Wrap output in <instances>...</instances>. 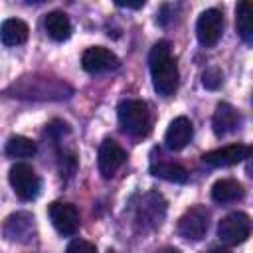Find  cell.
I'll return each instance as SVG.
<instances>
[{"label": "cell", "mask_w": 253, "mask_h": 253, "mask_svg": "<svg viewBox=\"0 0 253 253\" xmlns=\"http://www.w3.org/2000/svg\"><path fill=\"white\" fill-rule=\"evenodd\" d=\"M235 26H237L239 36L247 43H251V40H253V6H251V2H239L237 4Z\"/></svg>", "instance_id": "ac0fdd59"}, {"label": "cell", "mask_w": 253, "mask_h": 253, "mask_svg": "<svg viewBox=\"0 0 253 253\" xmlns=\"http://www.w3.org/2000/svg\"><path fill=\"white\" fill-rule=\"evenodd\" d=\"M4 150L12 158H28L36 154V142L26 136H10Z\"/></svg>", "instance_id": "ffe728a7"}, {"label": "cell", "mask_w": 253, "mask_h": 253, "mask_svg": "<svg viewBox=\"0 0 253 253\" xmlns=\"http://www.w3.org/2000/svg\"><path fill=\"white\" fill-rule=\"evenodd\" d=\"M148 65H150L152 85H154L156 93L162 97L174 95V91L178 87V65H176V59L172 57V49L166 40L158 42L150 49Z\"/></svg>", "instance_id": "6da1fadb"}, {"label": "cell", "mask_w": 253, "mask_h": 253, "mask_svg": "<svg viewBox=\"0 0 253 253\" xmlns=\"http://www.w3.org/2000/svg\"><path fill=\"white\" fill-rule=\"evenodd\" d=\"M8 180H10V186L14 188L16 196L24 202H30L34 198H38L40 194V178L38 174L34 172V168L30 164H24V162H18L10 168V174H8Z\"/></svg>", "instance_id": "277c9868"}, {"label": "cell", "mask_w": 253, "mask_h": 253, "mask_svg": "<svg viewBox=\"0 0 253 253\" xmlns=\"http://www.w3.org/2000/svg\"><path fill=\"white\" fill-rule=\"evenodd\" d=\"M119 123L123 130L130 136H144L150 130V113L148 105L140 99H125L119 105Z\"/></svg>", "instance_id": "7a4b0ae2"}, {"label": "cell", "mask_w": 253, "mask_h": 253, "mask_svg": "<svg viewBox=\"0 0 253 253\" xmlns=\"http://www.w3.org/2000/svg\"><path fill=\"white\" fill-rule=\"evenodd\" d=\"M4 237L12 243H30L36 237V219L28 211H16L4 221Z\"/></svg>", "instance_id": "ba28073f"}, {"label": "cell", "mask_w": 253, "mask_h": 253, "mask_svg": "<svg viewBox=\"0 0 253 253\" xmlns=\"http://www.w3.org/2000/svg\"><path fill=\"white\" fill-rule=\"evenodd\" d=\"M67 253H97V247L85 239H73L67 245Z\"/></svg>", "instance_id": "7402d4cb"}, {"label": "cell", "mask_w": 253, "mask_h": 253, "mask_svg": "<svg viewBox=\"0 0 253 253\" xmlns=\"http://www.w3.org/2000/svg\"><path fill=\"white\" fill-rule=\"evenodd\" d=\"M251 148L245 146V144H229V146H223V148H215V150H210L202 156L204 164L208 166H213V168H223V166H233L241 160H245L249 156Z\"/></svg>", "instance_id": "7c38bea8"}, {"label": "cell", "mask_w": 253, "mask_h": 253, "mask_svg": "<svg viewBox=\"0 0 253 253\" xmlns=\"http://www.w3.org/2000/svg\"><path fill=\"white\" fill-rule=\"evenodd\" d=\"M156 253H180V249H176V247H162Z\"/></svg>", "instance_id": "cb8c5ba5"}, {"label": "cell", "mask_w": 253, "mask_h": 253, "mask_svg": "<svg viewBox=\"0 0 253 253\" xmlns=\"http://www.w3.org/2000/svg\"><path fill=\"white\" fill-rule=\"evenodd\" d=\"M245 194L243 186L233 178H221L211 186V200L217 204H229L241 200Z\"/></svg>", "instance_id": "2e32d148"}, {"label": "cell", "mask_w": 253, "mask_h": 253, "mask_svg": "<svg viewBox=\"0 0 253 253\" xmlns=\"http://www.w3.org/2000/svg\"><path fill=\"white\" fill-rule=\"evenodd\" d=\"M121 65L119 57L103 47V45H95V47H89L83 51L81 55V67L87 71V73H103V71H111V69H117Z\"/></svg>", "instance_id": "8fae6325"}, {"label": "cell", "mask_w": 253, "mask_h": 253, "mask_svg": "<svg viewBox=\"0 0 253 253\" xmlns=\"http://www.w3.org/2000/svg\"><path fill=\"white\" fill-rule=\"evenodd\" d=\"M210 227V211L204 206H194L184 211V215L178 219V233L184 239L198 241L206 235Z\"/></svg>", "instance_id": "8992f818"}, {"label": "cell", "mask_w": 253, "mask_h": 253, "mask_svg": "<svg viewBox=\"0 0 253 253\" xmlns=\"http://www.w3.org/2000/svg\"><path fill=\"white\" fill-rule=\"evenodd\" d=\"M208 253H231V251H227V249H223V247H213V249L208 251Z\"/></svg>", "instance_id": "d4e9b609"}, {"label": "cell", "mask_w": 253, "mask_h": 253, "mask_svg": "<svg viewBox=\"0 0 253 253\" xmlns=\"http://www.w3.org/2000/svg\"><path fill=\"white\" fill-rule=\"evenodd\" d=\"M47 213H49V219H51L53 227L61 235H73L79 229V211L73 204L53 202V204H49Z\"/></svg>", "instance_id": "30bf717a"}, {"label": "cell", "mask_w": 253, "mask_h": 253, "mask_svg": "<svg viewBox=\"0 0 253 253\" xmlns=\"http://www.w3.org/2000/svg\"><path fill=\"white\" fill-rule=\"evenodd\" d=\"M166 200L156 192H146L136 206V225L142 229H154L164 221Z\"/></svg>", "instance_id": "3957f363"}, {"label": "cell", "mask_w": 253, "mask_h": 253, "mask_svg": "<svg viewBox=\"0 0 253 253\" xmlns=\"http://www.w3.org/2000/svg\"><path fill=\"white\" fill-rule=\"evenodd\" d=\"M125 160H126V152L119 142H115L113 138H105L101 142L97 164H99V172L103 178H113L117 170L125 164Z\"/></svg>", "instance_id": "9c48e42d"}, {"label": "cell", "mask_w": 253, "mask_h": 253, "mask_svg": "<svg viewBox=\"0 0 253 253\" xmlns=\"http://www.w3.org/2000/svg\"><path fill=\"white\" fill-rule=\"evenodd\" d=\"M107 253H117V251H113V249H109V251H107Z\"/></svg>", "instance_id": "484cf974"}, {"label": "cell", "mask_w": 253, "mask_h": 253, "mask_svg": "<svg viewBox=\"0 0 253 253\" xmlns=\"http://www.w3.org/2000/svg\"><path fill=\"white\" fill-rule=\"evenodd\" d=\"M251 233V219L243 211H233L221 217L217 223V237L225 245H237L243 243Z\"/></svg>", "instance_id": "5b68a950"}, {"label": "cell", "mask_w": 253, "mask_h": 253, "mask_svg": "<svg viewBox=\"0 0 253 253\" xmlns=\"http://www.w3.org/2000/svg\"><path fill=\"white\" fill-rule=\"evenodd\" d=\"M28 24L20 18H8L0 26V42L4 45H20L28 40Z\"/></svg>", "instance_id": "9a60e30c"}, {"label": "cell", "mask_w": 253, "mask_h": 253, "mask_svg": "<svg viewBox=\"0 0 253 253\" xmlns=\"http://www.w3.org/2000/svg\"><path fill=\"white\" fill-rule=\"evenodd\" d=\"M117 6H123V8H142L144 2H136V4H132V2H117Z\"/></svg>", "instance_id": "603a6c76"}, {"label": "cell", "mask_w": 253, "mask_h": 253, "mask_svg": "<svg viewBox=\"0 0 253 253\" xmlns=\"http://www.w3.org/2000/svg\"><path fill=\"white\" fill-rule=\"evenodd\" d=\"M239 125V113L233 105L229 103H217L215 107V113H213V119H211V126H213V132L217 136H223L231 130H235Z\"/></svg>", "instance_id": "5bb4252c"}, {"label": "cell", "mask_w": 253, "mask_h": 253, "mask_svg": "<svg viewBox=\"0 0 253 253\" xmlns=\"http://www.w3.org/2000/svg\"><path fill=\"white\" fill-rule=\"evenodd\" d=\"M223 32V14L217 8H210L200 14L198 24H196V36L198 42L206 47H211L219 42Z\"/></svg>", "instance_id": "52a82bcc"}, {"label": "cell", "mask_w": 253, "mask_h": 253, "mask_svg": "<svg viewBox=\"0 0 253 253\" xmlns=\"http://www.w3.org/2000/svg\"><path fill=\"white\" fill-rule=\"evenodd\" d=\"M221 81H223V75H221V71H219L217 67H210V69H206L204 75H202L204 87H206V89H211V91L219 89V87H221Z\"/></svg>", "instance_id": "44dd1931"}, {"label": "cell", "mask_w": 253, "mask_h": 253, "mask_svg": "<svg viewBox=\"0 0 253 253\" xmlns=\"http://www.w3.org/2000/svg\"><path fill=\"white\" fill-rule=\"evenodd\" d=\"M192 134H194L192 121L188 117H176L166 128L164 142L170 150H182L192 140Z\"/></svg>", "instance_id": "4fadbf2b"}, {"label": "cell", "mask_w": 253, "mask_h": 253, "mask_svg": "<svg viewBox=\"0 0 253 253\" xmlns=\"http://www.w3.org/2000/svg\"><path fill=\"white\" fill-rule=\"evenodd\" d=\"M43 28L47 32V36L55 42H63L71 36V22L63 12H49L43 20Z\"/></svg>", "instance_id": "e0dca14e"}, {"label": "cell", "mask_w": 253, "mask_h": 253, "mask_svg": "<svg viewBox=\"0 0 253 253\" xmlns=\"http://www.w3.org/2000/svg\"><path fill=\"white\" fill-rule=\"evenodd\" d=\"M150 174L152 176H158L162 180H168V182H178V184H184L188 182V170L180 164H174V162H158V164H152L150 166Z\"/></svg>", "instance_id": "d6986e66"}]
</instances>
